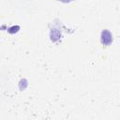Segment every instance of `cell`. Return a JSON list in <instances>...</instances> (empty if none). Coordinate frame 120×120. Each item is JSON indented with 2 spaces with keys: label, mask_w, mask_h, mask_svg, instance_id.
Masks as SVG:
<instances>
[{
  "label": "cell",
  "mask_w": 120,
  "mask_h": 120,
  "mask_svg": "<svg viewBox=\"0 0 120 120\" xmlns=\"http://www.w3.org/2000/svg\"><path fill=\"white\" fill-rule=\"evenodd\" d=\"M19 30H20V26H19V25H13V26H11V27H9V28L8 29V32L9 34H15V33H17Z\"/></svg>",
  "instance_id": "3957f363"
},
{
  "label": "cell",
  "mask_w": 120,
  "mask_h": 120,
  "mask_svg": "<svg viewBox=\"0 0 120 120\" xmlns=\"http://www.w3.org/2000/svg\"><path fill=\"white\" fill-rule=\"evenodd\" d=\"M100 42L105 46H109V45L112 44V35L108 29H103L101 31Z\"/></svg>",
  "instance_id": "6da1fadb"
},
{
  "label": "cell",
  "mask_w": 120,
  "mask_h": 120,
  "mask_svg": "<svg viewBox=\"0 0 120 120\" xmlns=\"http://www.w3.org/2000/svg\"><path fill=\"white\" fill-rule=\"evenodd\" d=\"M50 38L52 42H56L61 38V31L58 28H52L50 31Z\"/></svg>",
  "instance_id": "7a4b0ae2"
}]
</instances>
